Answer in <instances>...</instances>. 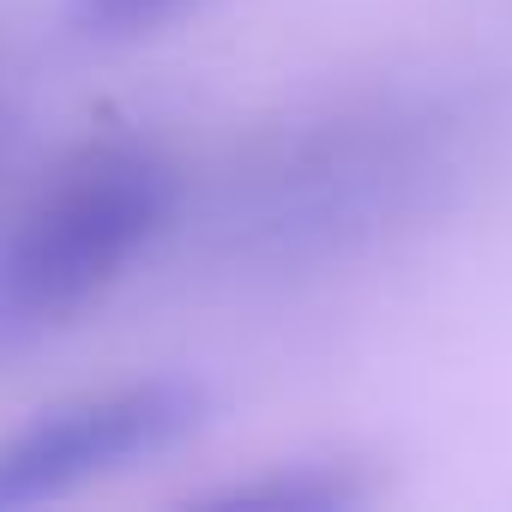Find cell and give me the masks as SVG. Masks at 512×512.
Listing matches in <instances>:
<instances>
[{"label": "cell", "instance_id": "6da1fadb", "mask_svg": "<svg viewBox=\"0 0 512 512\" xmlns=\"http://www.w3.org/2000/svg\"><path fill=\"white\" fill-rule=\"evenodd\" d=\"M175 163L151 139H91L55 163L0 235V350L37 344L79 320L169 229Z\"/></svg>", "mask_w": 512, "mask_h": 512}, {"label": "cell", "instance_id": "3957f363", "mask_svg": "<svg viewBox=\"0 0 512 512\" xmlns=\"http://www.w3.org/2000/svg\"><path fill=\"white\" fill-rule=\"evenodd\" d=\"M362 500H368V482L356 476V464H338V458L272 464L266 476H247L211 494V506H272V512H338Z\"/></svg>", "mask_w": 512, "mask_h": 512}, {"label": "cell", "instance_id": "277c9868", "mask_svg": "<svg viewBox=\"0 0 512 512\" xmlns=\"http://www.w3.org/2000/svg\"><path fill=\"white\" fill-rule=\"evenodd\" d=\"M193 0H73V25L97 43H133L157 25H169Z\"/></svg>", "mask_w": 512, "mask_h": 512}, {"label": "cell", "instance_id": "7a4b0ae2", "mask_svg": "<svg viewBox=\"0 0 512 512\" xmlns=\"http://www.w3.org/2000/svg\"><path fill=\"white\" fill-rule=\"evenodd\" d=\"M205 416V386L181 374L121 380L103 392L61 398L0 434V512L79 494L85 482L121 476L169 446H181Z\"/></svg>", "mask_w": 512, "mask_h": 512}]
</instances>
